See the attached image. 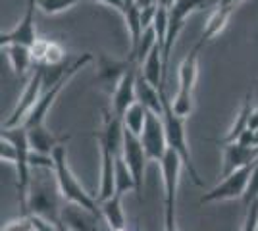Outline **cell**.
I'll return each mask as SVG.
<instances>
[{
	"instance_id": "cell-16",
	"label": "cell",
	"mask_w": 258,
	"mask_h": 231,
	"mask_svg": "<svg viewBox=\"0 0 258 231\" xmlns=\"http://www.w3.org/2000/svg\"><path fill=\"white\" fill-rule=\"evenodd\" d=\"M137 75H139V66L131 67L125 75L121 77L116 89L112 91V110L118 114L119 118L125 116L129 106L133 102H137V93H135V83H137Z\"/></svg>"
},
{
	"instance_id": "cell-11",
	"label": "cell",
	"mask_w": 258,
	"mask_h": 231,
	"mask_svg": "<svg viewBox=\"0 0 258 231\" xmlns=\"http://www.w3.org/2000/svg\"><path fill=\"white\" fill-rule=\"evenodd\" d=\"M121 156H123L125 164L129 166V170H131V174H133V179H135V193H137V197L141 198L143 181H145V168H147V162H149V156L145 152L139 137L133 135L131 131H127V129L123 133Z\"/></svg>"
},
{
	"instance_id": "cell-9",
	"label": "cell",
	"mask_w": 258,
	"mask_h": 231,
	"mask_svg": "<svg viewBox=\"0 0 258 231\" xmlns=\"http://www.w3.org/2000/svg\"><path fill=\"white\" fill-rule=\"evenodd\" d=\"M43 69L41 66H35L33 75L29 77L27 85L23 89L22 97L16 102L14 110L10 112V116L2 121V127H16V125H23V121L27 120V116L31 114V110L35 108L37 100L41 99L43 95Z\"/></svg>"
},
{
	"instance_id": "cell-23",
	"label": "cell",
	"mask_w": 258,
	"mask_h": 231,
	"mask_svg": "<svg viewBox=\"0 0 258 231\" xmlns=\"http://www.w3.org/2000/svg\"><path fill=\"white\" fill-rule=\"evenodd\" d=\"M100 214H102V220L110 227V231H119L127 227L125 214L121 208V195H114L112 198L100 202Z\"/></svg>"
},
{
	"instance_id": "cell-31",
	"label": "cell",
	"mask_w": 258,
	"mask_h": 231,
	"mask_svg": "<svg viewBox=\"0 0 258 231\" xmlns=\"http://www.w3.org/2000/svg\"><path fill=\"white\" fill-rule=\"evenodd\" d=\"M2 231H35V229H33L31 218L22 214V218H18V220L6 221L2 225Z\"/></svg>"
},
{
	"instance_id": "cell-18",
	"label": "cell",
	"mask_w": 258,
	"mask_h": 231,
	"mask_svg": "<svg viewBox=\"0 0 258 231\" xmlns=\"http://www.w3.org/2000/svg\"><path fill=\"white\" fill-rule=\"evenodd\" d=\"M100 146V158H102V166H100V185H98V202H104L108 198L116 195V162H118L119 154H114L110 148Z\"/></svg>"
},
{
	"instance_id": "cell-12",
	"label": "cell",
	"mask_w": 258,
	"mask_h": 231,
	"mask_svg": "<svg viewBox=\"0 0 258 231\" xmlns=\"http://www.w3.org/2000/svg\"><path fill=\"white\" fill-rule=\"evenodd\" d=\"M95 62H97V81L100 85H104L110 93L116 89L121 77L125 75L131 67L137 66V62L131 56H127L125 60H118V58H110L104 52H100L95 58Z\"/></svg>"
},
{
	"instance_id": "cell-33",
	"label": "cell",
	"mask_w": 258,
	"mask_h": 231,
	"mask_svg": "<svg viewBox=\"0 0 258 231\" xmlns=\"http://www.w3.org/2000/svg\"><path fill=\"white\" fill-rule=\"evenodd\" d=\"M33 223V229L35 231H60V225L54 223V221H48L41 218V216H29Z\"/></svg>"
},
{
	"instance_id": "cell-37",
	"label": "cell",
	"mask_w": 258,
	"mask_h": 231,
	"mask_svg": "<svg viewBox=\"0 0 258 231\" xmlns=\"http://www.w3.org/2000/svg\"><path fill=\"white\" fill-rule=\"evenodd\" d=\"M58 225H60V231H72L70 227H68V225H66V221H62V220L58 221Z\"/></svg>"
},
{
	"instance_id": "cell-3",
	"label": "cell",
	"mask_w": 258,
	"mask_h": 231,
	"mask_svg": "<svg viewBox=\"0 0 258 231\" xmlns=\"http://www.w3.org/2000/svg\"><path fill=\"white\" fill-rule=\"evenodd\" d=\"M164 125H166V137H168V146L173 148L175 152L181 156L183 166L187 168L189 176L193 179L195 185H203L201 177H199V172L195 168L193 156H191V150H189V143H187V131H185V120L187 118H181L179 114H175L172 106V100L168 99L166 91H164Z\"/></svg>"
},
{
	"instance_id": "cell-34",
	"label": "cell",
	"mask_w": 258,
	"mask_h": 231,
	"mask_svg": "<svg viewBox=\"0 0 258 231\" xmlns=\"http://www.w3.org/2000/svg\"><path fill=\"white\" fill-rule=\"evenodd\" d=\"M97 2L106 4V6H112L114 10H118V12H123L125 6H127V0H97Z\"/></svg>"
},
{
	"instance_id": "cell-14",
	"label": "cell",
	"mask_w": 258,
	"mask_h": 231,
	"mask_svg": "<svg viewBox=\"0 0 258 231\" xmlns=\"http://www.w3.org/2000/svg\"><path fill=\"white\" fill-rule=\"evenodd\" d=\"M102 131L95 135L97 137L98 144L110 148L114 154H121L123 148V133H125V125L123 120L119 118L116 112L104 110L102 112Z\"/></svg>"
},
{
	"instance_id": "cell-35",
	"label": "cell",
	"mask_w": 258,
	"mask_h": 231,
	"mask_svg": "<svg viewBox=\"0 0 258 231\" xmlns=\"http://www.w3.org/2000/svg\"><path fill=\"white\" fill-rule=\"evenodd\" d=\"M248 129H258V106L250 112V120H248Z\"/></svg>"
},
{
	"instance_id": "cell-4",
	"label": "cell",
	"mask_w": 258,
	"mask_h": 231,
	"mask_svg": "<svg viewBox=\"0 0 258 231\" xmlns=\"http://www.w3.org/2000/svg\"><path fill=\"white\" fill-rule=\"evenodd\" d=\"M0 139H6L16 146V176H18V197H20V208L23 210L25 206V198H27V189H29V181H31V146H29V139H27V129L23 125H16V127H2Z\"/></svg>"
},
{
	"instance_id": "cell-28",
	"label": "cell",
	"mask_w": 258,
	"mask_h": 231,
	"mask_svg": "<svg viewBox=\"0 0 258 231\" xmlns=\"http://www.w3.org/2000/svg\"><path fill=\"white\" fill-rule=\"evenodd\" d=\"M68 52H66V48L62 44L58 43V41H48V48H46V52H44V58H43V67H54V66H62L68 62Z\"/></svg>"
},
{
	"instance_id": "cell-5",
	"label": "cell",
	"mask_w": 258,
	"mask_h": 231,
	"mask_svg": "<svg viewBox=\"0 0 258 231\" xmlns=\"http://www.w3.org/2000/svg\"><path fill=\"white\" fill-rule=\"evenodd\" d=\"M181 168V156L170 148L160 162L162 181H164V231H179L175 218V198H177V183Z\"/></svg>"
},
{
	"instance_id": "cell-6",
	"label": "cell",
	"mask_w": 258,
	"mask_h": 231,
	"mask_svg": "<svg viewBox=\"0 0 258 231\" xmlns=\"http://www.w3.org/2000/svg\"><path fill=\"white\" fill-rule=\"evenodd\" d=\"M203 48V43L193 46V50L183 58L181 66H179V89L175 93L172 100V106L175 114H179L181 118H189V114L193 112V91L197 83V73H199V52Z\"/></svg>"
},
{
	"instance_id": "cell-1",
	"label": "cell",
	"mask_w": 258,
	"mask_h": 231,
	"mask_svg": "<svg viewBox=\"0 0 258 231\" xmlns=\"http://www.w3.org/2000/svg\"><path fill=\"white\" fill-rule=\"evenodd\" d=\"M62 191L56 179L54 168H33L31 181L27 189V198L22 214L25 216H41L48 221L62 220L64 204H62Z\"/></svg>"
},
{
	"instance_id": "cell-38",
	"label": "cell",
	"mask_w": 258,
	"mask_h": 231,
	"mask_svg": "<svg viewBox=\"0 0 258 231\" xmlns=\"http://www.w3.org/2000/svg\"><path fill=\"white\" fill-rule=\"evenodd\" d=\"M27 6L29 8H37V0H27Z\"/></svg>"
},
{
	"instance_id": "cell-20",
	"label": "cell",
	"mask_w": 258,
	"mask_h": 231,
	"mask_svg": "<svg viewBox=\"0 0 258 231\" xmlns=\"http://www.w3.org/2000/svg\"><path fill=\"white\" fill-rule=\"evenodd\" d=\"M164 91H166V87L158 89L151 85L139 71L137 83H135V93H137V100L147 110L152 114H158V116L164 114Z\"/></svg>"
},
{
	"instance_id": "cell-32",
	"label": "cell",
	"mask_w": 258,
	"mask_h": 231,
	"mask_svg": "<svg viewBox=\"0 0 258 231\" xmlns=\"http://www.w3.org/2000/svg\"><path fill=\"white\" fill-rule=\"evenodd\" d=\"M243 198H245V204H247V206L252 202V200H256L258 198V160H256V164H254V168H252L250 183H248V189Z\"/></svg>"
},
{
	"instance_id": "cell-30",
	"label": "cell",
	"mask_w": 258,
	"mask_h": 231,
	"mask_svg": "<svg viewBox=\"0 0 258 231\" xmlns=\"http://www.w3.org/2000/svg\"><path fill=\"white\" fill-rule=\"evenodd\" d=\"M258 229V198L252 200L247 206V216H245V223L241 231H256Z\"/></svg>"
},
{
	"instance_id": "cell-21",
	"label": "cell",
	"mask_w": 258,
	"mask_h": 231,
	"mask_svg": "<svg viewBox=\"0 0 258 231\" xmlns=\"http://www.w3.org/2000/svg\"><path fill=\"white\" fill-rule=\"evenodd\" d=\"M68 81H70V79H64V81L56 83L54 87L44 89L43 95H41V99L37 100L35 108L31 110V114L27 116V120L23 121V127H35V125H41V123H44V118H46V114H48V110H50V106L54 104V100L58 99L60 91L68 85Z\"/></svg>"
},
{
	"instance_id": "cell-13",
	"label": "cell",
	"mask_w": 258,
	"mask_h": 231,
	"mask_svg": "<svg viewBox=\"0 0 258 231\" xmlns=\"http://www.w3.org/2000/svg\"><path fill=\"white\" fill-rule=\"evenodd\" d=\"M37 29H35V8L25 6L22 20L18 22L16 27H12L10 31H2L0 35V46H8V44H23V46H33L37 43Z\"/></svg>"
},
{
	"instance_id": "cell-15",
	"label": "cell",
	"mask_w": 258,
	"mask_h": 231,
	"mask_svg": "<svg viewBox=\"0 0 258 231\" xmlns=\"http://www.w3.org/2000/svg\"><path fill=\"white\" fill-rule=\"evenodd\" d=\"M258 160V146H247L243 143L224 144V166H222V177H227L235 170L245 166L254 164Z\"/></svg>"
},
{
	"instance_id": "cell-27",
	"label": "cell",
	"mask_w": 258,
	"mask_h": 231,
	"mask_svg": "<svg viewBox=\"0 0 258 231\" xmlns=\"http://www.w3.org/2000/svg\"><path fill=\"white\" fill-rule=\"evenodd\" d=\"M129 191L135 193V179H133V174L129 170V166L125 164L123 156L119 154L118 162H116V195H125Z\"/></svg>"
},
{
	"instance_id": "cell-24",
	"label": "cell",
	"mask_w": 258,
	"mask_h": 231,
	"mask_svg": "<svg viewBox=\"0 0 258 231\" xmlns=\"http://www.w3.org/2000/svg\"><path fill=\"white\" fill-rule=\"evenodd\" d=\"M252 95L248 93L245 102H243V106H241V110L237 112V118L233 121V125H231V129L224 135V139H222V144H231V143H237L241 137H243V133L248 129V120H250V112H252Z\"/></svg>"
},
{
	"instance_id": "cell-26",
	"label": "cell",
	"mask_w": 258,
	"mask_h": 231,
	"mask_svg": "<svg viewBox=\"0 0 258 231\" xmlns=\"http://www.w3.org/2000/svg\"><path fill=\"white\" fill-rule=\"evenodd\" d=\"M147 116H149V110L137 100V102H133L129 106V110L125 112V116L121 120H123V125H125L127 131L141 137V133L145 129V123H147Z\"/></svg>"
},
{
	"instance_id": "cell-7",
	"label": "cell",
	"mask_w": 258,
	"mask_h": 231,
	"mask_svg": "<svg viewBox=\"0 0 258 231\" xmlns=\"http://www.w3.org/2000/svg\"><path fill=\"white\" fill-rule=\"evenodd\" d=\"M210 4H216V0H175L173 6L168 10V33H166V43H164V48H162L166 73H168V64H170V54H172L173 44L177 41L181 29L185 27L187 18L193 12L201 10L205 6H210Z\"/></svg>"
},
{
	"instance_id": "cell-25",
	"label": "cell",
	"mask_w": 258,
	"mask_h": 231,
	"mask_svg": "<svg viewBox=\"0 0 258 231\" xmlns=\"http://www.w3.org/2000/svg\"><path fill=\"white\" fill-rule=\"evenodd\" d=\"M233 14V8H222V6H216L214 12L210 14L208 22L205 23V29L201 33V43L205 44L208 43L210 39H214L216 35H220L224 31V27L227 25L229 18Z\"/></svg>"
},
{
	"instance_id": "cell-17",
	"label": "cell",
	"mask_w": 258,
	"mask_h": 231,
	"mask_svg": "<svg viewBox=\"0 0 258 231\" xmlns=\"http://www.w3.org/2000/svg\"><path fill=\"white\" fill-rule=\"evenodd\" d=\"M25 129H27V139L33 152L46 154V156H52L54 150L58 146H64L70 139V135H54L52 131L46 129L44 123L35 127H25Z\"/></svg>"
},
{
	"instance_id": "cell-36",
	"label": "cell",
	"mask_w": 258,
	"mask_h": 231,
	"mask_svg": "<svg viewBox=\"0 0 258 231\" xmlns=\"http://www.w3.org/2000/svg\"><path fill=\"white\" fill-rule=\"evenodd\" d=\"M241 0H216V6H222V8H235V4H239Z\"/></svg>"
},
{
	"instance_id": "cell-29",
	"label": "cell",
	"mask_w": 258,
	"mask_h": 231,
	"mask_svg": "<svg viewBox=\"0 0 258 231\" xmlns=\"http://www.w3.org/2000/svg\"><path fill=\"white\" fill-rule=\"evenodd\" d=\"M79 2H83V0H37V8H41L48 16H54V14H62V12L74 8Z\"/></svg>"
},
{
	"instance_id": "cell-10",
	"label": "cell",
	"mask_w": 258,
	"mask_h": 231,
	"mask_svg": "<svg viewBox=\"0 0 258 231\" xmlns=\"http://www.w3.org/2000/svg\"><path fill=\"white\" fill-rule=\"evenodd\" d=\"M141 144L145 148V152L149 156V160H156L162 162V158L170 150L168 146V137H166V125H164V118L158 114L149 112L147 116V123L145 129L141 133Z\"/></svg>"
},
{
	"instance_id": "cell-39",
	"label": "cell",
	"mask_w": 258,
	"mask_h": 231,
	"mask_svg": "<svg viewBox=\"0 0 258 231\" xmlns=\"http://www.w3.org/2000/svg\"><path fill=\"white\" fill-rule=\"evenodd\" d=\"M127 2H135V0H127Z\"/></svg>"
},
{
	"instance_id": "cell-8",
	"label": "cell",
	"mask_w": 258,
	"mask_h": 231,
	"mask_svg": "<svg viewBox=\"0 0 258 231\" xmlns=\"http://www.w3.org/2000/svg\"><path fill=\"white\" fill-rule=\"evenodd\" d=\"M254 164L245 166L241 170H235L233 174H229L227 177H222V181L216 187L206 191L205 195L201 197V202L205 204V202H220V200H233V198L245 197L248 183H250V176H252Z\"/></svg>"
},
{
	"instance_id": "cell-19",
	"label": "cell",
	"mask_w": 258,
	"mask_h": 231,
	"mask_svg": "<svg viewBox=\"0 0 258 231\" xmlns=\"http://www.w3.org/2000/svg\"><path fill=\"white\" fill-rule=\"evenodd\" d=\"M62 221H66V225L72 231H100V223L104 220L102 216H97L81 206L70 204L64 208Z\"/></svg>"
},
{
	"instance_id": "cell-2",
	"label": "cell",
	"mask_w": 258,
	"mask_h": 231,
	"mask_svg": "<svg viewBox=\"0 0 258 231\" xmlns=\"http://www.w3.org/2000/svg\"><path fill=\"white\" fill-rule=\"evenodd\" d=\"M54 158V172H56V179H58V185H60V191H62V197H64L66 202L70 204H76V206H81V208L89 210L97 216H102L100 214V202H98L97 197L89 195L85 191V187L77 181V177L74 176V172L70 170L68 166V158H66V144L64 146H58L52 154Z\"/></svg>"
},
{
	"instance_id": "cell-22",
	"label": "cell",
	"mask_w": 258,
	"mask_h": 231,
	"mask_svg": "<svg viewBox=\"0 0 258 231\" xmlns=\"http://www.w3.org/2000/svg\"><path fill=\"white\" fill-rule=\"evenodd\" d=\"M2 50L6 52L8 60H10V66L14 69V75L16 77H25V73L29 71V67L33 66V54H31V46H23V44H8V46H2Z\"/></svg>"
}]
</instances>
